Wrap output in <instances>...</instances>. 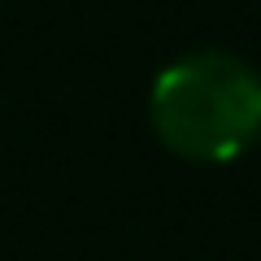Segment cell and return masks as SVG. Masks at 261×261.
I'll return each mask as SVG.
<instances>
[{"mask_svg": "<svg viewBox=\"0 0 261 261\" xmlns=\"http://www.w3.org/2000/svg\"><path fill=\"white\" fill-rule=\"evenodd\" d=\"M152 130L187 161H231L261 135V74L231 53H192L152 87Z\"/></svg>", "mask_w": 261, "mask_h": 261, "instance_id": "1", "label": "cell"}]
</instances>
